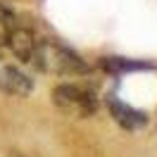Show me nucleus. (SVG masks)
I'll list each match as a JSON object with an SVG mask.
<instances>
[{"label": "nucleus", "mask_w": 157, "mask_h": 157, "mask_svg": "<svg viewBox=\"0 0 157 157\" xmlns=\"http://www.w3.org/2000/svg\"><path fill=\"white\" fill-rule=\"evenodd\" d=\"M33 64L38 69H43V71H55V74H62V76H76V74L88 71L83 59L78 57L74 50L64 48V45H59L55 40H50V43L40 40V48H38V55H36Z\"/></svg>", "instance_id": "nucleus-1"}, {"label": "nucleus", "mask_w": 157, "mask_h": 157, "mask_svg": "<svg viewBox=\"0 0 157 157\" xmlns=\"http://www.w3.org/2000/svg\"><path fill=\"white\" fill-rule=\"evenodd\" d=\"M52 102L67 117H74V119H88L98 109V100L93 95V90L76 86V83H59L52 90Z\"/></svg>", "instance_id": "nucleus-2"}, {"label": "nucleus", "mask_w": 157, "mask_h": 157, "mask_svg": "<svg viewBox=\"0 0 157 157\" xmlns=\"http://www.w3.org/2000/svg\"><path fill=\"white\" fill-rule=\"evenodd\" d=\"M107 109H109V114H112V119L121 128H126V131H138V128L147 126V121H150L147 112L136 109L133 105L119 100L117 95H107Z\"/></svg>", "instance_id": "nucleus-3"}, {"label": "nucleus", "mask_w": 157, "mask_h": 157, "mask_svg": "<svg viewBox=\"0 0 157 157\" xmlns=\"http://www.w3.org/2000/svg\"><path fill=\"white\" fill-rule=\"evenodd\" d=\"M0 90L7 95H17V98H26L33 90V78L29 74H24L19 67H7L0 69Z\"/></svg>", "instance_id": "nucleus-4"}, {"label": "nucleus", "mask_w": 157, "mask_h": 157, "mask_svg": "<svg viewBox=\"0 0 157 157\" xmlns=\"http://www.w3.org/2000/svg\"><path fill=\"white\" fill-rule=\"evenodd\" d=\"M10 45L14 50V55L19 59H26V62H36V55H38L40 40L26 29H17L10 33Z\"/></svg>", "instance_id": "nucleus-5"}, {"label": "nucleus", "mask_w": 157, "mask_h": 157, "mask_svg": "<svg viewBox=\"0 0 157 157\" xmlns=\"http://www.w3.org/2000/svg\"><path fill=\"white\" fill-rule=\"evenodd\" d=\"M100 67L114 74V76H121V74H128V71H145V69H155L152 62H145V59H128V57H102Z\"/></svg>", "instance_id": "nucleus-6"}]
</instances>
